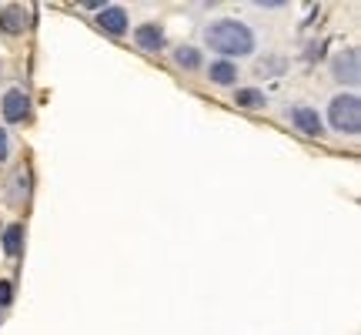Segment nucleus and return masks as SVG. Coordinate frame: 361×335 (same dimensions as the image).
<instances>
[{"mask_svg":"<svg viewBox=\"0 0 361 335\" xmlns=\"http://www.w3.org/2000/svg\"><path fill=\"white\" fill-rule=\"evenodd\" d=\"M204 44L214 50V54H221L225 61H238V57H248V54H255L257 47V34L244 24V20H234V17H221V20H214L208 24V31H204Z\"/></svg>","mask_w":361,"mask_h":335,"instance_id":"1","label":"nucleus"},{"mask_svg":"<svg viewBox=\"0 0 361 335\" xmlns=\"http://www.w3.org/2000/svg\"><path fill=\"white\" fill-rule=\"evenodd\" d=\"M325 118H328L331 131L355 137L361 131V97L355 91L334 94V97H331V104H328V111H325Z\"/></svg>","mask_w":361,"mask_h":335,"instance_id":"2","label":"nucleus"},{"mask_svg":"<svg viewBox=\"0 0 361 335\" xmlns=\"http://www.w3.org/2000/svg\"><path fill=\"white\" fill-rule=\"evenodd\" d=\"M331 77H334L338 84H345V88H358V81H361L358 47H345V50H338V54L331 57Z\"/></svg>","mask_w":361,"mask_h":335,"instance_id":"3","label":"nucleus"},{"mask_svg":"<svg viewBox=\"0 0 361 335\" xmlns=\"http://www.w3.org/2000/svg\"><path fill=\"white\" fill-rule=\"evenodd\" d=\"M0 114H3V121L7 124H27L30 114H34L27 91H20V88H7L3 97H0Z\"/></svg>","mask_w":361,"mask_h":335,"instance_id":"4","label":"nucleus"},{"mask_svg":"<svg viewBox=\"0 0 361 335\" xmlns=\"http://www.w3.org/2000/svg\"><path fill=\"white\" fill-rule=\"evenodd\" d=\"M288 121H291V128H298L304 137H321V135H325V118L318 114L315 107H308V104L288 107Z\"/></svg>","mask_w":361,"mask_h":335,"instance_id":"5","label":"nucleus"},{"mask_svg":"<svg viewBox=\"0 0 361 335\" xmlns=\"http://www.w3.org/2000/svg\"><path fill=\"white\" fill-rule=\"evenodd\" d=\"M97 24H101V31L111 34V37H124L127 27H131V17H127V11H124L120 4H104V7L97 11Z\"/></svg>","mask_w":361,"mask_h":335,"instance_id":"6","label":"nucleus"},{"mask_svg":"<svg viewBox=\"0 0 361 335\" xmlns=\"http://www.w3.org/2000/svg\"><path fill=\"white\" fill-rule=\"evenodd\" d=\"M134 44L137 50H144V54H161L167 47V37H164V27L161 24H141V27H134Z\"/></svg>","mask_w":361,"mask_h":335,"instance_id":"7","label":"nucleus"},{"mask_svg":"<svg viewBox=\"0 0 361 335\" xmlns=\"http://www.w3.org/2000/svg\"><path fill=\"white\" fill-rule=\"evenodd\" d=\"M7 198L10 205H27L30 198V168L27 165H17L7 178Z\"/></svg>","mask_w":361,"mask_h":335,"instance_id":"8","label":"nucleus"},{"mask_svg":"<svg viewBox=\"0 0 361 335\" xmlns=\"http://www.w3.org/2000/svg\"><path fill=\"white\" fill-rule=\"evenodd\" d=\"M0 31L7 34V37H17V34L27 31V7L7 4V7L0 11Z\"/></svg>","mask_w":361,"mask_h":335,"instance_id":"9","label":"nucleus"},{"mask_svg":"<svg viewBox=\"0 0 361 335\" xmlns=\"http://www.w3.org/2000/svg\"><path fill=\"white\" fill-rule=\"evenodd\" d=\"M208 81L211 84H218V88H234V84H238V64L225 61V57L211 61L208 64Z\"/></svg>","mask_w":361,"mask_h":335,"instance_id":"10","label":"nucleus"},{"mask_svg":"<svg viewBox=\"0 0 361 335\" xmlns=\"http://www.w3.org/2000/svg\"><path fill=\"white\" fill-rule=\"evenodd\" d=\"M0 242H3V255H7V259H17L20 248H24V225H20V221H10L7 228L0 231Z\"/></svg>","mask_w":361,"mask_h":335,"instance_id":"11","label":"nucleus"},{"mask_svg":"<svg viewBox=\"0 0 361 335\" xmlns=\"http://www.w3.org/2000/svg\"><path fill=\"white\" fill-rule=\"evenodd\" d=\"M174 64H178L180 71H201L204 54H201L194 44H178L174 47Z\"/></svg>","mask_w":361,"mask_h":335,"instance_id":"12","label":"nucleus"},{"mask_svg":"<svg viewBox=\"0 0 361 335\" xmlns=\"http://www.w3.org/2000/svg\"><path fill=\"white\" fill-rule=\"evenodd\" d=\"M234 104L248 107V111H261V107H268V94L261 88H238L234 91Z\"/></svg>","mask_w":361,"mask_h":335,"instance_id":"13","label":"nucleus"},{"mask_svg":"<svg viewBox=\"0 0 361 335\" xmlns=\"http://www.w3.org/2000/svg\"><path fill=\"white\" fill-rule=\"evenodd\" d=\"M257 74L261 77H274V74H285V57H264V61L257 64Z\"/></svg>","mask_w":361,"mask_h":335,"instance_id":"14","label":"nucleus"},{"mask_svg":"<svg viewBox=\"0 0 361 335\" xmlns=\"http://www.w3.org/2000/svg\"><path fill=\"white\" fill-rule=\"evenodd\" d=\"M10 305H14V282L0 278V308H10Z\"/></svg>","mask_w":361,"mask_h":335,"instance_id":"15","label":"nucleus"},{"mask_svg":"<svg viewBox=\"0 0 361 335\" xmlns=\"http://www.w3.org/2000/svg\"><path fill=\"white\" fill-rule=\"evenodd\" d=\"M257 11H285L288 0H255Z\"/></svg>","mask_w":361,"mask_h":335,"instance_id":"16","label":"nucleus"},{"mask_svg":"<svg viewBox=\"0 0 361 335\" xmlns=\"http://www.w3.org/2000/svg\"><path fill=\"white\" fill-rule=\"evenodd\" d=\"M7 158H10V135L0 128V165H3Z\"/></svg>","mask_w":361,"mask_h":335,"instance_id":"17","label":"nucleus"},{"mask_svg":"<svg viewBox=\"0 0 361 335\" xmlns=\"http://www.w3.org/2000/svg\"><path fill=\"white\" fill-rule=\"evenodd\" d=\"M0 77H3V61H0Z\"/></svg>","mask_w":361,"mask_h":335,"instance_id":"18","label":"nucleus"}]
</instances>
